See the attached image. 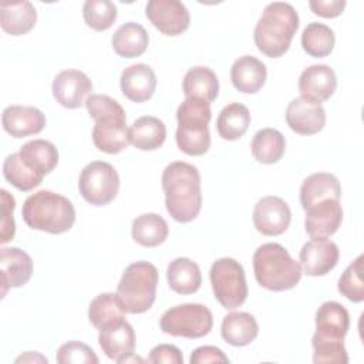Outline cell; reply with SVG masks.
I'll return each instance as SVG.
<instances>
[{
  "label": "cell",
  "mask_w": 364,
  "mask_h": 364,
  "mask_svg": "<svg viewBox=\"0 0 364 364\" xmlns=\"http://www.w3.org/2000/svg\"><path fill=\"white\" fill-rule=\"evenodd\" d=\"M162 189L168 213L181 223L196 219L202 209L200 173L196 166L175 161L162 172Z\"/></svg>",
  "instance_id": "obj_1"
},
{
  "label": "cell",
  "mask_w": 364,
  "mask_h": 364,
  "mask_svg": "<svg viewBox=\"0 0 364 364\" xmlns=\"http://www.w3.org/2000/svg\"><path fill=\"white\" fill-rule=\"evenodd\" d=\"M90 117L95 121L92 142L101 152L115 155L129 145L127 115L122 105L104 94H91L85 101Z\"/></svg>",
  "instance_id": "obj_2"
},
{
  "label": "cell",
  "mask_w": 364,
  "mask_h": 364,
  "mask_svg": "<svg viewBox=\"0 0 364 364\" xmlns=\"http://www.w3.org/2000/svg\"><path fill=\"white\" fill-rule=\"evenodd\" d=\"M297 28L296 9L284 1H273L263 9L253 31V40L260 53L270 58H279L290 48Z\"/></svg>",
  "instance_id": "obj_3"
},
{
  "label": "cell",
  "mask_w": 364,
  "mask_h": 364,
  "mask_svg": "<svg viewBox=\"0 0 364 364\" xmlns=\"http://www.w3.org/2000/svg\"><path fill=\"white\" fill-rule=\"evenodd\" d=\"M23 219L30 229L61 235L75 222V209L71 200L53 191H38L30 195L21 209Z\"/></svg>",
  "instance_id": "obj_4"
},
{
  "label": "cell",
  "mask_w": 364,
  "mask_h": 364,
  "mask_svg": "<svg viewBox=\"0 0 364 364\" xmlns=\"http://www.w3.org/2000/svg\"><path fill=\"white\" fill-rule=\"evenodd\" d=\"M253 272L257 283L272 291L296 287L301 279V266L280 243L269 242L253 253Z\"/></svg>",
  "instance_id": "obj_5"
},
{
  "label": "cell",
  "mask_w": 364,
  "mask_h": 364,
  "mask_svg": "<svg viewBox=\"0 0 364 364\" xmlns=\"http://www.w3.org/2000/svg\"><path fill=\"white\" fill-rule=\"evenodd\" d=\"M212 118L210 104L198 98H185L178 107L176 145L191 156H200L210 148L209 122Z\"/></svg>",
  "instance_id": "obj_6"
},
{
  "label": "cell",
  "mask_w": 364,
  "mask_h": 364,
  "mask_svg": "<svg viewBox=\"0 0 364 364\" xmlns=\"http://www.w3.org/2000/svg\"><path fill=\"white\" fill-rule=\"evenodd\" d=\"M158 269L145 260L131 263L117 286V297L129 314L148 311L156 299Z\"/></svg>",
  "instance_id": "obj_7"
},
{
  "label": "cell",
  "mask_w": 364,
  "mask_h": 364,
  "mask_svg": "<svg viewBox=\"0 0 364 364\" xmlns=\"http://www.w3.org/2000/svg\"><path fill=\"white\" fill-rule=\"evenodd\" d=\"M209 279L215 299L228 310L240 307L247 299V283L243 266L233 257H220L213 262Z\"/></svg>",
  "instance_id": "obj_8"
},
{
  "label": "cell",
  "mask_w": 364,
  "mask_h": 364,
  "mask_svg": "<svg viewBox=\"0 0 364 364\" xmlns=\"http://www.w3.org/2000/svg\"><path fill=\"white\" fill-rule=\"evenodd\" d=\"M165 334L185 338H200L213 327L212 311L199 303H183L168 309L159 320Z\"/></svg>",
  "instance_id": "obj_9"
},
{
  "label": "cell",
  "mask_w": 364,
  "mask_h": 364,
  "mask_svg": "<svg viewBox=\"0 0 364 364\" xmlns=\"http://www.w3.org/2000/svg\"><path fill=\"white\" fill-rule=\"evenodd\" d=\"M78 189L88 203L94 206H105L118 195V172L108 162L92 161L82 168L78 179Z\"/></svg>",
  "instance_id": "obj_10"
},
{
  "label": "cell",
  "mask_w": 364,
  "mask_h": 364,
  "mask_svg": "<svg viewBox=\"0 0 364 364\" xmlns=\"http://www.w3.org/2000/svg\"><path fill=\"white\" fill-rule=\"evenodd\" d=\"M145 14L152 26L165 36H179L191 24L189 10L178 0H149Z\"/></svg>",
  "instance_id": "obj_11"
},
{
  "label": "cell",
  "mask_w": 364,
  "mask_h": 364,
  "mask_svg": "<svg viewBox=\"0 0 364 364\" xmlns=\"http://www.w3.org/2000/svg\"><path fill=\"white\" fill-rule=\"evenodd\" d=\"M253 225L264 236H279L284 233L291 220L289 205L279 196H264L253 208Z\"/></svg>",
  "instance_id": "obj_12"
},
{
  "label": "cell",
  "mask_w": 364,
  "mask_h": 364,
  "mask_svg": "<svg viewBox=\"0 0 364 364\" xmlns=\"http://www.w3.org/2000/svg\"><path fill=\"white\" fill-rule=\"evenodd\" d=\"M53 95L55 101L68 109L82 107L91 95L92 82L87 74L80 70H64L53 81Z\"/></svg>",
  "instance_id": "obj_13"
},
{
  "label": "cell",
  "mask_w": 364,
  "mask_h": 364,
  "mask_svg": "<svg viewBox=\"0 0 364 364\" xmlns=\"http://www.w3.org/2000/svg\"><path fill=\"white\" fill-rule=\"evenodd\" d=\"M337 88V77L334 70L326 64H313L303 70L299 78L300 98L321 105Z\"/></svg>",
  "instance_id": "obj_14"
},
{
  "label": "cell",
  "mask_w": 364,
  "mask_h": 364,
  "mask_svg": "<svg viewBox=\"0 0 364 364\" xmlns=\"http://www.w3.org/2000/svg\"><path fill=\"white\" fill-rule=\"evenodd\" d=\"M343 222V208L337 199H326L306 209L304 228L311 239L333 236Z\"/></svg>",
  "instance_id": "obj_15"
},
{
  "label": "cell",
  "mask_w": 364,
  "mask_h": 364,
  "mask_svg": "<svg viewBox=\"0 0 364 364\" xmlns=\"http://www.w3.org/2000/svg\"><path fill=\"white\" fill-rule=\"evenodd\" d=\"M300 266L307 276H324L338 262L340 252L334 242L327 239H311L300 250Z\"/></svg>",
  "instance_id": "obj_16"
},
{
  "label": "cell",
  "mask_w": 364,
  "mask_h": 364,
  "mask_svg": "<svg viewBox=\"0 0 364 364\" xmlns=\"http://www.w3.org/2000/svg\"><path fill=\"white\" fill-rule=\"evenodd\" d=\"M0 274H1V297L11 287L24 286L33 274V260L28 253L20 247L0 249Z\"/></svg>",
  "instance_id": "obj_17"
},
{
  "label": "cell",
  "mask_w": 364,
  "mask_h": 364,
  "mask_svg": "<svg viewBox=\"0 0 364 364\" xmlns=\"http://www.w3.org/2000/svg\"><path fill=\"white\" fill-rule=\"evenodd\" d=\"M1 124L13 138H24L40 134L46 127V115L31 105H9L3 109Z\"/></svg>",
  "instance_id": "obj_18"
},
{
  "label": "cell",
  "mask_w": 364,
  "mask_h": 364,
  "mask_svg": "<svg viewBox=\"0 0 364 364\" xmlns=\"http://www.w3.org/2000/svg\"><path fill=\"white\" fill-rule=\"evenodd\" d=\"M98 343L102 353L112 361L124 363L135 350V331L124 318L100 330Z\"/></svg>",
  "instance_id": "obj_19"
},
{
  "label": "cell",
  "mask_w": 364,
  "mask_h": 364,
  "mask_svg": "<svg viewBox=\"0 0 364 364\" xmlns=\"http://www.w3.org/2000/svg\"><path fill=\"white\" fill-rule=\"evenodd\" d=\"M286 122L296 134L314 135L326 125V111L318 104L294 98L286 108Z\"/></svg>",
  "instance_id": "obj_20"
},
{
  "label": "cell",
  "mask_w": 364,
  "mask_h": 364,
  "mask_svg": "<svg viewBox=\"0 0 364 364\" xmlns=\"http://www.w3.org/2000/svg\"><path fill=\"white\" fill-rule=\"evenodd\" d=\"M119 87L129 101L145 102L156 90V75L148 64H132L121 73Z\"/></svg>",
  "instance_id": "obj_21"
},
{
  "label": "cell",
  "mask_w": 364,
  "mask_h": 364,
  "mask_svg": "<svg viewBox=\"0 0 364 364\" xmlns=\"http://www.w3.org/2000/svg\"><path fill=\"white\" fill-rule=\"evenodd\" d=\"M316 337L343 340L350 328V314L338 301H324L316 311Z\"/></svg>",
  "instance_id": "obj_22"
},
{
  "label": "cell",
  "mask_w": 364,
  "mask_h": 364,
  "mask_svg": "<svg viewBox=\"0 0 364 364\" xmlns=\"http://www.w3.org/2000/svg\"><path fill=\"white\" fill-rule=\"evenodd\" d=\"M267 78L264 63L253 55L239 57L230 68V80L233 87L243 94H256L262 90Z\"/></svg>",
  "instance_id": "obj_23"
},
{
  "label": "cell",
  "mask_w": 364,
  "mask_h": 364,
  "mask_svg": "<svg viewBox=\"0 0 364 364\" xmlns=\"http://www.w3.org/2000/svg\"><path fill=\"white\" fill-rule=\"evenodd\" d=\"M340 182L337 176L328 172L311 173L301 182L300 186V203L304 210L326 199L340 200Z\"/></svg>",
  "instance_id": "obj_24"
},
{
  "label": "cell",
  "mask_w": 364,
  "mask_h": 364,
  "mask_svg": "<svg viewBox=\"0 0 364 364\" xmlns=\"http://www.w3.org/2000/svg\"><path fill=\"white\" fill-rule=\"evenodd\" d=\"M222 338L235 347L249 346L259 334V324L250 313L232 311L226 314L220 326Z\"/></svg>",
  "instance_id": "obj_25"
},
{
  "label": "cell",
  "mask_w": 364,
  "mask_h": 364,
  "mask_svg": "<svg viewBox=\"0 0 364 364\" xmlns=\"http://www.w3.org/2000/svg\"><path fill=\"white\" fill-rule=\"evenodd\" d=\"M129 144L141 151H155L166 139L165 124L152 115H144L136 118L128 128Z\"/></svg>",
  "instance_id": "obj_26"
},
{
  "label": "cell",
  "mask_w": 364,
  "mask_h": 364,
  "mask_svg": "<svg viewBox=\"0 0 364 364\" xmlns=\"http://www.w3.org/2000/svg\"><path fill=\"white\" fill-rule=\"evenodd\" d=\"M21 161L38 176L44 178L58 164V151L55 145L46 139H33L26 142L20 151Z\"/></svg>",
  "instance_id": "obj_27"
},
{
  "label": "cell",
  "mask_w": 364,
  "mask_h": 364,
  "mask_svg": "<svg viewBox=\"0 0 364 364\" xmlns=\"http://www.w3.org/2000/svg\"><path fill=\"white\" fill-rule=\"evenodd\" d=\"M37 21V11L34 6L27 1L3 3L0 6V26L10 36L27 34Z\"/></svg>",
  "instance_id": "obj_28"
},
{
  "label": "cell",
  "mask_w": 364,
  "mask_h": 364,
  "mask_svg": "<svg viewBox=\"0 0 364 364\" xmlns=\"http://www.w3.org/2000/svg\"><path fill=\"white\" fill-rule=\"evenodd\" d=\"M149 36L146 30L134 21L121 24L112 34L111 44L114 51L124 58L139 57L146 51Z\"/></svg>",
  "instance_id": "obj_29"
},
{
  "label": "cell",
  "mask_w": 364,
  "mask_h": 364,
  "mask_svg": "<svg viewBox=\"0 0 364 364\" xmlns=\"http://www.w3.org/2000/svg\"><path fill=\"white\" fill-rule=\"evenodd\" d=\"M182 90L186 98H198L210 104L219 94V80L209 67L195 65L186 71Z\"/></svg>",
  "instance_id": "obj_30"
},
{
  "label": "cell",
  "mask_w": 364,
  "mask_h": 364,
  "mask_svg": "<svg viewBox=\"0 0 364 364\" xmlns=\"http://www.w3.org/2000/svg\"><path fill=\"white\" fill-rule=\"evenodd\" d=\"M169 287L178 294L196 293L202 284L199 266L189 257L173 259L166 269Z\"/></svg>",
  "instance_id": "obj_31"
},
{
  "label": "cell",
  "mask_w": 364,
  "mask_h": 364,
  "mask_svg": "<svg viewBox=\"0 0 364 364\" xmlns=\"http://www.w3.org/2000/svg\"><path fill=\"white\" fill-rule=\"evenodd\" d=\"M252 117L246 105L240 102H232L222 108L216 119V129L220 138L226 141H236L242 138L249 125Z\"/></svg>",
  "instance_id": "obj_32"
},
{
  "label": "cell",
  "mask_w": 364,
  "mask_h": 364,
  "mask_svg": "<svg viewBox=\"0 0 364 364\" xmlns=\"http://www.w3.org/2000/svg\"><path fill=\"white\" fill-rule=\"evenodd\" d=\"M131 235L138 245L144 247H156L166 240L169 228L162 216L156 213H144L134 219Z\"/></svg>",
  "instance_id": "obj_33"
},
{
  "label": "cell",
  "mask_w": 364,
  "mask_h": 364,
  "mask_svg": "<svg viewBox=\"0 0 364 364\" xmlns=\"http://www.w3.org/2000/svg\"><path fill=\"white\" fill-rule=\"evenodd\" d=\"M253 158L264 165L276 164L286 151V139L283 134L274 128L259 129L250 144Z\"/></svg>",
  "instance_id": "obj_34"
},
{
  "label": "cell",
  "mask_w": 364,
  "mask_h": 364,
  "mask_svg": "<svg viewBox=\"0 0 364 364\" xmlns=\"http://www.w3.org/2000/svg\"><path fill=\"white\" fill-rule=\"evenodd\" d=\"M88 318L98 330L124 320L125 310L122 309L117 293H101L95 296L88 307Z\"/></svg>",
  "instance_id": "obj_35"
},
{
  "label": "cell",
  "mask_w": 364,
  "mask_h": 364,
  "mask_svg": "<svg viewBox=\"0 0 364 364\" xmlns=\"http://www.w3.org/2000/svg\"><path fill=\"white\" fill-rule=\"evenodd\" d=\"M334 44V31L323 23H309L301 33V47L309 55L314 58L327 57L333 51Z\"/></svg>",
  "instance_id": "obj_36"
},
{
  "label": "cell",
  "mask_w": 364,
  "mask_h": 364,
  "mask_svg": "<svg viewBox=\"0 0 364 364\" xmlns=\"http://www.w3.org/2000/svg\"><path fill=\"white\" fill-rule=\"evenodd\" d=\"M3 176L9 183L21 192H30L37 188L43 178L34 173L20 158L18 152L9 155L3 162Z\"/></svg>",
  "instance_id": "obj_37"
},
{
  "label": "cell",
  "mask_w": 364,
  "mask_h": 364,
  "mask_svg": "<svg viewBox=\"0 0 364 364\" xmlns=\"http://www.w3.org/2000/svg\"><path fill=\"white\" fill-rule=\"evenodd\" d=\"M117 6L109 0H87L82 6V17L95 31L108 30L117 20Z\"/></svg>",
  "instance_id": "obj_38"
},
{
  "label": "cell",
  "mask_w": 364,
  "mask_h": 364,
  "mask_svg": "<svg viewBox=\"0 0 364 364\" xmlns=\"http://www.w3.org/2000/svg\"><path fill=\"white\" fill-rule=\"evenodd\" d=\"M338 291L353 303H361L364 300V283H363V255L357 256L343 272L337 284Z\"/></svg>",
  "instance_id": "obj_39"
},
{
  "label": "cell",
  "mask_w": 364,
  "mask_h": 364,
  "mask_svg": "<svg viewBox=\"0 0 364 364\" xmlns=\"http://www.w3.org/2000/svg\"><path fill=\"white\" fill-rule=\"evenodd\" d=\"M313 363L314 364H347L348 354L343 340H330L313 336Z\"/></svg>",
  "instance_id": "obj_40"
},
{
  "label": "cell",
  "mask_w": 364,
  "mask_h": 364,
  "mask_svg": "<svg viewBox=\"0 0 364 364\" xmlns=\"http://www.w3.org/2000/svg\"><path fill=\"white\" fill-rule=\"evenodd\" d=\"M55 360L60 364H97L100 361L88 344L75 340L60 346Z\"/></svg>",
  "instance_id": "obj_41"
},
{
  "label": "cell",
  "mask_w": 364,
  "mask_h": 364,
  "mask_svg": "<svg viewBox=\"0 0 364 364\" xmlns=\"http://www.w3.org/2000/svg\"><path fill=\"white\" fill-rule=\"evenodd\" d=\"M0 198H1V233H0V243L4 245L10 240H13L14 233H16V223L13 218V210L16 208V200L14 198L6 191H0Z\"/></svg>",
  "instance_id": "obj_42"
},
{
  "label": "cell",
  "mask_w": 364,
  "mask_h": 364,
  "mask_svg": "<svg viewBox=\"0 0 364 364\" xmlns=\"http://www.w3.org/2000/svg\"><path fill=\"white\" fill-rule=\"evenodd\" d=\"M149 363L152 364H182L183 363V355L181 350L176 346L172 344H159L155 346L151 353H149Z\"/></svg>",
  "instance_id": "obj_43"
},
{
  "label": "cell",
  "mask_w": 364,
  "mask_h": 364,
  "mask_svg": "<svg viewBox=\"0 0 364 364\" xmlns=\"http://www.w3.org/2000/svg\"><path fill=\"white\" fill-rule=\"evenodd\" d=\"M191 364H206V363H229L228 355L215 346H200L195 348L189 358Z\"/></svg>",
  "instance_id": "obj_44"
},
{
  "label": "cell",
  "mask_w": 364,
  "mask_h": 364,
  "mask_svg": "<svg viewBox=\"0 0 364 364\" xmlns=\"http://www.w3.org/2000/svg\"><path fill=\"white\" fill-rule=\"evenodd\" d=\"M309 7L320 17L334 18L343 13L346 0H310Z\"/></svg>",
  "instance_id": "obj_45"
},
{
  "label": "cell",
  "mask_w": 364,
  "mask_h": 364,
  "mask_svg": "<svg viewBox=\"0 0 364 364\" xmlns=\"http://www.w3.org/2000/svg\"><path fill=\"white\" fill-rule=\"evenodd\" d=\"M36 363V361H40V363H47V358L43 357L41 354L36 353V351H27L24 355H20L18 358H16V363Z\"/></svg>",
  "instance_id": "obj_46"
}]
</instances>
